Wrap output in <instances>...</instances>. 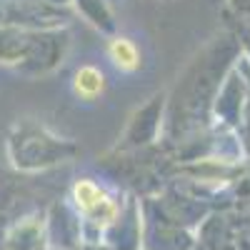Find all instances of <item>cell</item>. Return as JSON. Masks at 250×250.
Masks as SVG:
<instances>
[{"label": "cell", "mask_w": 250, "mask_h": 250, "mask_svg": "<svg viewBox=\"0 0 250 250\" xmlns=\"http://www.w3.org/2000/svg\"><path fill=\"white\" fill-rule=\"evenodd\" d=\"M110 58L118 68L123 70H135L140 65V60H138V48L130 43V40H125V38H118L110 43Z\"/></svg>", "instance_id": "cell-2"}, {"label": "cell", "mask_w": 250, "mask_h": 250, "mask_svg": "<svg viewBox=\"0 0 250 250\" xmlns=\"http://www.w3.org/2000/svg\"><path fill=\"white\" fill-rule=\"evenodd\" d=\"M75 200L80 205V210L98 223H110L118 213V205L90 180H80L75 185Z\"/></svg>", "instance_id": "cell-1"}, {"label": "cell", "mask_w": 250, "mask_h": 250, "mask_svg": "<svg viewBox=\"0 0 250 250\" xmlns=\"http://www.w3.org/2000/svg\"><path fill=\"white\" fill-rule=\"evenodd\" d=\"M103 73H98L95 68H80L78 78H75V90L80 98H95L103 90Z\"/></svg>", "instance_id": "cell-3"}]
</instances>
